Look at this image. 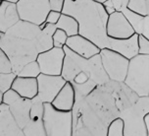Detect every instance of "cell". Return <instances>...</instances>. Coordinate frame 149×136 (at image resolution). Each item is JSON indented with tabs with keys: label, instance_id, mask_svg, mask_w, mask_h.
I'll return each instance as SVG.
<instances>
[{
	"label": "cell",
	"instance_id": "cell-34",
	"mask_svg": "<svg viewBox=\"0 0 149 136\" xmlns=\"http://www.w3.org/2000/svg\"><path fill=\"white\" fill-rule=\"evenodd\" d=\"M2 102H3V93L0 92V105L2 104Z\"/></svg>",
	"mask_w": 149,
	"mask_h": 136
},
{
	"label": "cell",
	"instance_id": "cell-17",
	"mask_svg": "<svg viewBox=\"0 0 149 136\" xmlns=\"http://www.w3.org/2000/svg\"><path fill=\"white\" fill-rule=\"evenodd\" d=\"M0 136H25L10 111L9 106L2 103L0 105Z\"/></svg>",
	"mask_w": 149,
	"mask_h": 136
},
{
	"label": "cell",
	"instance_id": "cell-30",
	"mask_svg": "<svg viewBox=\"0 0 149 136\" xmlns=\"http://www.w3.org/2000/svg\"><path fill=\"white\" fill-rule=\"evenodd\" d=\"M138 54L149 55V39L138 35Z\"/></svg>",
	"mask_w": 149,
	"mask_h": 136
},
{
	"label": "cell",
	"instance_id": "cell-6",
	"mask_svg": "<svg viewBox=\"0 0 149 136\" xmlns=\"http://www.w3.org/2000/svg\"><path fill=\"white\" fill-rule=\"evenodd\" d=\"M149 113V97H138L134 105L121 113L125 136H147L144 117Z\"/></svg>",
	"mask_w": 149,
	"mask_h": 136
},
{
	"label": "cell",
	"instance_id": "cell-23",
	"mask_svg": "<svg viewBox=\"0 0 149 136\" xmlns=\"http://www.w3.org/2000/svg\"><path fill=\"white\" fill-rule=\"evenodd\" d=\"M130 0H106L103 3L106 12L109 15L114 12H124L129 8Z\"/></svg>",
	"mask_w": 149,
	"mask_h": 136
},
{
	"label": "cell",
	"instance_id": "cell-13",
	"mask_svg": "<svg viewBox=\"0 0 149 136\" xmlns=\"http://www.w3.org/2000/svg\"><path fill=\"white\" fill-rule=\"evenodd\" d=\"M31 101V120L23 128L25 136H47L43 123L44 103L37 96Z\"/></svg>",
	"mask_w": 149,
	"mask_h": 136
},
{
	"label": "cell",
	"instance_id": "cell-11",
	"mask_svg": "<svg viewBox=\"0 0 149 136\" xmlns=\"http://www.w3.org/2000/svg\"><path fill=\"white\" fill-rule=\"evenodd\" d=\"M65 60V50L63 47H52L38 54V62L42 74L46 75H61Z\"/></svg>",
	"mask_w": 149,
	"mask_h": 136
},
{
	"label": "cell",
	"instance_id": "cell-9",
	"mask_svg": "<svg viewBox=\"0 0 149 136\" xmlns=\"http://www.w3.org/2000/svg\"><path fill=\"white\" fill-rule=\"evenodd\" d=\"M17 9L20 19L40 26L51 11L49 0H19Z\"/></svg>",
	"mask_w": 149,
	"mask_h": 136
},
{
	"label": "cell",
	"instance_id": "cell-24",
	"mask_svg": "<svg viewBox=\"0 0 149 136\" xmlns=\"http://www.w3.org/2000/svg\"><path fill=\"white\" fill-rule=\"evenodd\" d=\"M41 74L40 67L36 60L26 64L17 74L21 77H30V78H37Z\"/></svg>",
	"mask_w": 149,
	"mask_h": 136
},
{
	"label": "cell",
	"instance_id": "cell-27",
	"mask_svg": "<svg viewBox=\"0 0 149 136\" xmlns=\"http://www.w3.org/2000/svg\"><path fill=\"white\" fill-rule=\"evenodd\" d=\"M16 77H17V74H15L14 72H11V73H0V92L4 94L5 92L11 89L12 84Z\"/></svg>",
	"mask_w": 149,
	"mask_h": 136
},
{
	"label": "cell",
	"instance_id": "cell-8",
	"mask_svg": "<svg viewBox=\"0 0 149 136\" xmlns=\"http://www.w3.org/2000/svg\"><path fill=\"white\" fill-rule=\"evenodd\" d=\"M103 68L112 81L125 82L129 70L130 59L114 50L103 49L100 51Z\"/></svg>",
	"mask_w": 149,
	"mask_h": 136
},
{
	"label": "cell",
	"instance_id": "cell-25",
	"mask_svg": "<svg viewBox=\"0 0 149 136\" xmlns=\"http://www.w3.org/2000/svg\"><path fill=\"white\" fill-rule=\"evenodd\" d=\"M129 9L137 14L149 16V0H130Z\"/></svg>",
	"mask_w": 149,
	"mask_h": 136
},
{
	"label": "cell",
	"instance_id": "cell-32",
	"mask_svg": "<svg viewBox=\"0 0 149 136\" xmlns=\"http://www.w3.org/2000/svg\"><path fill=\"white\" fill-rule=\"evenodd\" d=\"M49 4L51 10L62 12L64 4H65V0H49Z\"/></svg>",
	"mask_w": 149,
	"mask_h": 136
},
{
	"label": "cell",
	"instance_id": "cell-3",
	"mask_svg": "<svg viewBox=\"0 0 149 136\" xmlns=\"http://www.w3.org/2000/svg\"><path fill=\"white\" fill-rule=\"evenodd\" d=\"M65 60L61 75L70 82L76 92V101L86 98L98 86L110 81L103 68L100 53L91 58H84L64 47Z\"/></svg>",
	"mask_w": 149,
	"mask_h": 136
},
{
	"label": "cell",
	"instance_id": "cell-12",
	"mask_svg": "<svg viewBox=\"0 0 149 136\" xmlns=\"http://www.w3.org/2000/svg\"><path fill=\"white\" fill-rule=\"evenodd\" d=\"M66 83L67 81L63 78L62 75H46L41 73L37 77V97L44 104L52 103Z\"/></svg>",
	"mask_w": 149,
	"mask_h": 136
},
{
	"label": "cell",
	"instance_id": "cell-5",
	"mask_svg": "<svg viewBox=\"0 0 149 136\" xmlns=\"http://www.w3.org/2000/svg\"><path fill=\"white\" fill-rule=\"evenodd\" d=\"M125 84L138 97L149 96V55L137 54L130 59Z\"/></svg>",
	"mask_w": 149,
	"mask_h": 136
},
{
	"label": "cell",
	"instance_id": "cell-18",
	"mask_svg": "<svg viewBox=\"0 0 149 136\" xmlns=\"http://www.w3.org/2000/svg\"><path fill=\"white\" fill-rule=\"evenodd\" d=\"M20 20L17 4L4 0L0 6V32L6 33Z\"/></svg>",
	"mask_w": 149,
	"mask_h": 136
},
{
	"label": "cell",
	"instance_id": "cell-35",
	"mask_svg": "<svg viewBox=\"0 0 149 136\" xmlns=\"http://www.w3.org/2000/svg\"><path fill=\"white\" fill-rule=\"evenodd\" d=\"M93 1H96V2H98V3H104V2L106 1V0H93Z\"/></svg>",
	"mask_w": 149,
	"mask_h": 136
},
{
	"label": "cell",
	"instance_id": "cell-26",
	"mask_svg": "<svg viewBox=\"0 0 149 136\" xmlns=\"http://www.w3.org/2000/svg\"><path fill=\"white\" fill-rule=\"evenodd\" d=\"M107 136H125V124L121 117H117L110 123L107 130Z\"/></svg>",
	"mask_w": 149,
	"mask_h": 136
},
{
	"label": "cell",
	"instance_id": "cell-29",
	"mask_svg": "<svg viewBox=\"0 0 149 136\" xmlns=\"http://www.w3.org/2000/svg\"><path fill=\"white\" fill-rule=\"evenodd\" d=\"M12 64L11 61L8 58L7 54L0 47V73H11Z\"/></svg>",
	"mask_w": 149,
	"mask_h": 136
},
{
	"label": "cell",
	"instance_id": "cell-21",
	"mask_svg": "<svg viewBox=\"0 0 149 136\" xmlns=\"http://www.w3.org/2000/svg\"><path fill=\"white\" fill-rule=\"evenodd\" d=\"M123 13L130 21L135 34L141 35L149 39V16L137 14V13L130 10L129 8L125 10Z\"/></svg>",
	"mask_w": 149,
	"mask_h": 136
},
{
	"label": "cell",
	"instance_id": "cell-31",
	"mask_svg": "<svg viewBox=\"0 0 149 136\" xmlns=\"http://www.w3.org/2000/svg\"><path fill=\"white\" fill-rule=\"evenodd\" d=\"M61 15H62V12H58V11H54V10H51L48 15L46 17V20H45V23L46 24H51V25H56L59 21Z\"/></svg>",
	"mask_w": 149,
	"mask_h": 136
},
{
	"label": "cell",
	"instance_id": "cell-10",
	"mask_svg": "<svg viewBox=\"0 0 149 136\" xmlns=\"http://www.w3.org/2000/svg\"><path fill=\"white\" fill-rule=\"evenodd\" d=\"M9 106L10 111L17 121L19 126L24 128L31 120V110L33 101L23 98L13 89L8 90L3 94V102Z\"/></svg>",
	"mask_w": 149,
	"mask_h": 136
},
{
	"label": "cell",
	"instance_id": "cell-16",
	"mask_svg": "<svg viewBox=\"0 0 149 136\" xmlns=\"http://www.w3.org/2000/svg\"><path fill=\"white\" fill-rule=\"evenodd\" d=\"M106 49L124 55L127 59H132L138 54V35L134 34L129 39H119L109 37Z\"/></svg>",
	"mask_w": 149,
	"mask_h": 136
},
{
	"label": "cell",
	"instance_id": "cell-38",
	"mask_svg": "<svg viewBox=\"0 0 149 136\" xmlns=\"http://www.w3.org/2000/svg\"><path fill=\"white\" fill-rule=\"evenodd\" d=\"M148 97H149V96H148Z\"/></svg>",
	"mask_w": 149,
	"mask_h": 136
},
{
	"label": "cell",
	"instance_id": "cell-22",
	"mask_svg": "<svg viewBox=\"0 0 149 136\" xmlns=\"http://www.w3.org/2000/svg\"><path fill=\"white\" fill-rule=\"evenodd\" d=\"M55 26L57 29H61V30H63L64 32H66L68 37L79 35L78 21L70 15H66V14H64V13H62L59 21H58V23L56 24Z\"/></svg>",
	"mask_w": 149,
	"mask_h": 136
},
{
	"label": "cell",
	"instance_id": "cell-19",
	"mask_svg": "<svg viewBox=\"0 0 149 136\" xmlns=\"http://www.w3.org/2000/svg\"><path fill=\"white\" fill-rule=\"evenodd\" d=\"M11 89L18 93L21 97L33 100L38 93V84L37 78H30V77L18 76L15 78L12 84Z\"/></svg>",
	"mask_w": 149,
	"mask_h": 136
},
{
	"label": "cell",
	"instance_id": "cell-2",
	"mask_svg": "<svg viewBox=\"0 0 149 136\" xmlns=\"http://www.w3.org/2000/svg\"><path fill=\"white\" fill-rule=\"evenodd\" d=\"M56 29L55 25L47 24L42 30L38 25L20 20L6 33L0 32V47L11 61L15 74L36 60L39 53L52 49V36Z\"/></svg>",
	"mask_w": 149,
	"mask_h": 136
},
{
	"label": "cell",
	"instance_id": "cell-1",
	"mask_svg": "<svg viewBox=\"0 0 149 136\" xmlns=\"http://www.w3.org/2000/svg\"><path fill=\"white\" fill-rule=\"evenodd\" d=\"M138 96L125 82L108 81L86 98L77 100L73 113V136H107L114 119L136 102Z\"/></svg>",
	"mask_w": 149,
	"mask_h": 136
},
{
	"label": "cell",
	"instance_id": "cell-33",
	"mask_svg": "<svg viewBox=\"0 0 149 136\" xmlns=\"http://www.w3.org/2000/svg\"><path fill=\"white\" fill-rule=\"evenodd\" d=\"M144 121H145L146 131H147V136H149V113L145 116V117H144Z\"/></svg>",
	"mask_w": 149,
	"mask_h": 136
},
{
	"label": "cell",
	"instance_id": "cell-14",
	"mask_svg": "<svg viewBox=\"0 0 149 136\" xmlns=\"http://www.w3.org/2000/svg\"><path fill=\"white\" fill-rule=\"evenodd\" d=\"M135 34L130 21L123 12H114L109 15L107 22V35L113 39H129Z\"/></svg>",
	"mask_w": 149,
	"mask_h": 136
},
{
	"label": "cell",
	"instance_id": "cell-7",
	"mask_svg": "<svg viewBox=\"0 0 149 136\" xmlns=\"http://www.w3.org/2000/svg\"><path fill=\"white\" fill-rule=\"evenodd\" d=\"M43 123L47 136H73L72 111H59L51 103H45Z\"/></svg>",
	"mask_w": 149,
	"mask_h": 136
},
{
	"label": "cell",
	"instance_id": "cell-15",
	"mask_svg": "<svg viewBox=\"0 0 149 136\" xmlns=\"http://www.w3.org/2000/svg\"><path fill=\"white\" fill-rule=\"evenodd\" d=\"M66 47H68L72 51L79 54V56L84 58H91L99 54L101 51V49L96 44L81 35L69 37L66 42Z\"/></svg>",
	"mask_w": 149,
	"mask_h": 136
},
{
	"label": "cell",
	"instance_id": "cell-36",
	"mask_svg": "<svg viewBox=\"0 0 149 136\" xmlns=\"http://www.w3.org/2000/svg\"><path fill=\"white\" fill-rule=\"evenodd\" d=\"M6 1H10V2H14V3H17L19 0H6Z\"/></svg>",
	"mask_w": 149,
	"mask_h": 136
},
{
	"label": "cell",
	"instance_id": "cell-37",
	"mask_svg": "<svg viewBox=\"0 0 149 136\" xmlns=\"http://www.w3.org/2000/svg\"><path fill=\"white\" fill-rule=\"evenodd\" d=\"M4 0H0V6H1V4H2V2H3Z\"/></svg>",
	"mask_w": 149,
	"mask_h": 136
},
{
	"label": "cell",
	"instance_id": "cell-4",
	"mask_svg": "<svg viewBox=\"0 0 149 136\" xmlns=\"http://www.w3.org/2000/svg\"><path fill=\"white\" fill-rule=\"evenodd\" d=\"M62 13L78 21L79 35L88 39L100 49L107 47L109 14L102 3L93 0H65Z\"/></svg>",
	"mask_w": 149,
	"mask_h": 136
},
{
	"label": "cell",
	"instance_id": "cell-28",
	"mask_svg": "<svg viewBox=\"0 0 149 136\" xmlns=\"http://www.w3.org/2000/svg\"><path fill=\"white\" fill-rule=\"evenodd\" d=\"M68 38L69 37L66 34V32H64L61 29H56L52 36L53 47H64L66 45Z\"/></svg>",
	"mask_w": 149,
	"mask_h": 136
},
{
	"label": "cell",
	"instance_id": "cell-20",
	"mask_svg": "<svg viewBox=\"0 0 149 136\" xmlns=\"http://www.w3.org/2000/svg\"><path fill=\"white\" fill-rule=\"evenodd\" d=\"M74 103H76V92L70 82H67L51 104L57 110L68 111L73 110Z\"/></svg>",
	"mask_w": 149,
	"mask_h": 136
}]
</instances>
